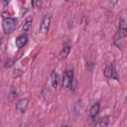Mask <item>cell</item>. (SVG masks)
I'll return each mask as SVG.
<instances>
[{"instance_id": "obj_1", "label": "cell", "mask_w": 127, "mask_h": 127, "mask_svg": "<svg viewBox=\"0 0 127 127\" xmlns=\"http://www.w3.org/2000/svg\"><path fill=\"white\" fill-rule=\"evenodd\" d=\"M127 36V19L122 17L119 20V26H118V31L113 37V43L115 46L118 48H121L123 39Z\"/></svg>"}, {"instance_id": "obj_2", "label": "cell", "mask_w": 127, "mask_h": 127, "mask_svg": "<svg viewBox=\"0 0 127 127\" xmlns=\"http://www.w3.org/2000/svg\"><path fill=\"white\" fill-rule=\"evenodd\" d=\"M17 26V20L13 17H9L7 19H3L2 27L5 34H12Z\"/></svg>"}, {"instance_id": "obj_3", "label": "cell", "mask_w": 127, "mask_h": 127, "mask_svg": "<svg viewBox=\"0 0 127 127\" xmlns=\"http://www.w3.org/2000/svg\"><path fill=\"white\" fill-rule=\"evenodd\" d=\"M99 108H100V105L98 102H95L91 105L90 109H89V112H88V121L91 125L95 124L96 122V118L98 116V113H99Z\"/></svg>"}, {"instance_id": "obj_4", "label": "cell", "mask_w": 127, "mask_h": 127, "mask_svg": "<svg viewBox=\"0 0 127 127\" xmlns=\"http://www.w3.org/2000/svg\"><path fill=\"white\" fill-rule=\"evenodd\" d=\"M51 21H52V17L51 15H45L41 21L40 27H39V32L42 34H47L49 29H50V25H51Z\"/></svg>"}, {"instance_id": "obj_5", "label": "cell", "mask_w": 127, "mask_h": 127, "mask_svg": "<svg viewBox=\"0 0 127 127\" xmlns=\"http://www.w3.org/2000/svg\"><path fill=\"white\" fill-rule=\"evenodd\" d=\"M72 81H73L72 70H70V69L65 70L64 73V77H63V86L66 87V88H70L72 85Z\"/></svg>"}, {"instance_id": "obj_6", "label": "cell", "mask_w": 127, "mask_h": 127, "mask_svg": "<svg viewBox=\"0 0 127 127\" xmlns=\"http://www.w3.org/2000/svg\"><path fill=\"white\" fill-rule=\"evenodd\" d=\"M104 74L106 77L111 78V79H115V80H119V76L117 74V71L114 67V65L112 64H108L104 69Z\"/></svg>"}, {"instance_id": "obj_7", "label": "cell", "mask_w": 127, "mask_h": 127, "mask_svg": "<svg viewBox=\"0 0 127 127\" xmlns=\"http://www.w3.org/2000/svg\"><path fill=\"white\" fill-rule=\"evenodd\" d=\"M27 42H28V35H27L26 33H23V34L19 35V36L16 38V40H15V45H16V47H17L18 49H21V48H23V47L27 44Z\"/></svg>"}, {"instance_id": "obj_8", "label": "cell", "mask_w": 127, "mask_h": 127, "mask_svg": "<svg viewBox=\"0 0 127 127\" xmlns=\"http://www.w3.org/2000/svg\"><path fill=\"white\" fill-rule=\"evenodd\" d=\"M28 99L27 98H22L21 100L18 101V103L16 104V111L18 113H24L26 110H27V107H28Z\"/></svg>"}, {"instance_id": "obj_9", "label": "cell", "mask_w": 127, "mask_h": 127, "mask_svg": "<svg viewBox=\"0 0 127 127\" xmlns=\"http://www.w3.org/2000/svg\"><path fill=\"white\" fill-rule=\"evenodd\" d=\"M32 23H33V18L32 17H27L25 20H24V23H23V31L24 32H27L30 30L31 26H32Z\"/></svg>"}, {"instance_id": "obj_10", "label": "cell", "mask_w": 127, "mask_h": 127, "mask_svg": "<svg viewBox=\"0 0 127 127\" xmlns=\"http://www.w3.org/2000/svg\"><path fill=\"white\" fill-rule=\"evenodd\" d=\"M58 81H59V76H58V73L54 70L52 71L51 73V83H52V86L53 88H57L58 87Z\"/></svg>"}, {"instance_id": "obj_11", "label": "cell", "mask_w": 127, "mask_h": 127, "mask_svg": "<svg viewBox=\"0 0 127 127\" xmlns=\"http://www.w3.org/2000/svg\"><path fill=\"white\" fill-rule=\"evenodd\" d=\"M69 52H70V47L69 46H64L62 50H61V52H60V59L61 60H64V59H65L67 56H68V54H69Z\"/></svg>"}, {"instance_id": "obj_12", "label": "cell", "mask_w": 127, "mask_h": 127, "mask_svg": "<svg viewBox=\"0 0 127 127\" xmlns=\"http://www.w3.org/2000/svg\"><path fill=\"white\" fill-rule=\"evenodd\" d=\"M99 126L100 127H107L109 123V116H104L101 119H99Z\"/></svg>"}, {"instance_id": "obj_13", "label": "cell", "mask_w": 127, "mask_h": 127, "mask_svg": "<svg viewBox=\"0 0 127 127\" xmlns=\"http://www.w3.org/2000/svg\"><path fill=\"white\" fill-rule=\"evenodd\" d=\"M32 5L36 6L37 8H40V7L42 6V1H33V2H32Z\"/></svg>"}, {"instance_id": "obj_14", "label": "cell", "mask_w": 127, "mask_h": 127, "mask_svg": "<svg viewBox=\"0 0 127 127\" xmlns=\"http://www.w3.org/2000/svg\"><path fill=\"white\" fill-rule=\"evenodd\" d=\"M8 3H9L8 1H3L2 2V5H8Z\"/></svg>"}, {"instance_id": "obj_15", "label": "cell", "mask_w": 127, "mask_h": 127, "mask_svg": "<svg viewBox=\"0 0 127 127\" xmlns=\"http://www.w3.org/2000/svg\"><path fill=\"white\" fill-rule=\"evenodd\" d=\"M125 102H126V105H127V96H126V99H125Z\"/></svg>"}, {"instance_id": "obj_16", "label": "cell", "mask_w": 127, "mask_h": 127, "mask_svg": "<svg viewBox=\"0 0 127 127\" xmlns=\"http://www.w3.org/2000/svg\"><path fill=\"white\" fill-rule=\"evenodd\" d=\"M62 127H67V126H66V125H64V126H62Z\"/></svg>"}]
</instances>
